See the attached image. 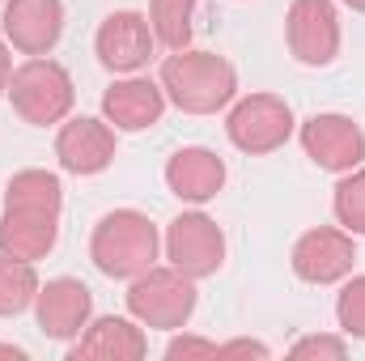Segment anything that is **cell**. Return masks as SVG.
I'll return each mask as SVG.
<instances>
[{
	"mask_svg": "<svg viewBox=\"0 0 365 361\" xmlns=\"http://www.w3.org/2000/svg\"><path fill=\"white\" fill-rule=\"evenodd\" d=\"M9 77H13V56H9V39L0 34V93L9 90Z\"/></svg>",
	"mask_w": 365,
	"mask_h": 361,
	"instance_id": "cell-26",
	"label": "cell"
},
{
	"mask_svg": "<svg viewBox=\"0 0 365 361\" xmlns=\"http://www.w3.org/2000/svg\"><path fill=\"white\" fill-rule=\"evenodd\" d=\"M93 51H98V64L115 77L140 73L158 51V34L149 26V13H136V9L106 13L98 34H93Z\"/></svg>",
	"mask_w": 365,
	"mask_h": 361,
	"instance_id": "cell-7",
	"label": "cell"
},
{
	"mask_svg": "<svg viewBox=\"0 0 365 361\" xmlns=\"http://www.w3.org/2000/svg\"><path fill=\"white\" fill-rule=\"evenodd\" d=\"M56 243H60V217L30 213V208H4L0 213V255L38 264L56 251Z\"/></svg>",
	"mask_w": 365,
	"mask_h": 361,
	"instance_id": "cell-17",
	"label": "cell"
},
{
	"mask_svg": "<svg viewBox=\"0 0 365 361\" xmlns=\"http://www.w3.org/2000/svg\"><path fill=\"white\" fill-rule=\"evenodd\" d=\"M9 102L13 111L34 123V128H51V123H64L73 115V102H77V86H73V73L51 60V56H26L13 77H9Z\"/></svg>",
	"mask_w": 365,
	"mask_h": 361,
	"instance_id": "cell-3",
	"label": "cell"
},
{
	"mask_svg": "<svg viewBox=\"0 0 365 361\" xmlns=\"http://www.w3.org/2000/svg\"><path fill=\"white\" fill-rule=\"evenodd\" d=\"M166 357L170 361H191V357H217V340H204V336H187L175 332L170 345H166Z\"/></svg>",
	"mask_w": 365,
	"mask_h": 361,
	"instance_id": "cell-24",
	"label": "cell"
},
{
	"mask_svg": "<svg viewBox=\"0 0 365 361\" xmlns=\"http://www.w3.org/2000/svg\"><path fill=\"white\" fill-rule=\"evenodd\" d=\"M217 357H259V361H268L272 349H268L264 340H225V345H217Z\"/></svg>",
	"mask_w": 365,
	"mask_h": 361,
	"instance_id": "cell-25",
	"label": "cell"
},
{
	"mask_svg": "<svg viewBox=\"0 0 365 361\" xmlns=\"http://www.w3.org/2000/svg\"><path fill=\"white\" fill-rule=\"evenodd\" d=\"M166 115V90L149 77H119L102 93V119L115 132H145L153 123H162Z\"/></svg>",
	"mask_w": 365,
	"mask_h": 361,
	"instance_id": "cell-14",
	"label": "cell"
},
{
	"mask_svg": "<svg viewBox=\"0 0 365 361\" xmlns=\"http://www.w3.org/2000/svg\"><path fill=\"white\" fill-rule=\"evenodd\" d=\"M4 208H30V213H64V183L51 171H17L4 187Z\"/></svg>",
	"mask_w": 365,
	"mask_h": 361,
	"instance_id": "cell-18",
	"label": "cell"
},
{
	"mask_svg": "<svg viewBox=\"0 0 365 361\" xmlns=\"http://www.w3.org/2000/svg\"><path fill=\"white\" fill-rule=\"evenodd\" d=\"M149 353V336L136 319L102 315L68 345V361H140Z\"/></svg>",
	"mask_w": 365,
	"mask_h": 361,
	"instance_id": "cell-15",
	"label": "cell"
},
{
	"mask_svg": "<svg viewBox=\"0 0 365 361\" xmlns=\"http://www.w3.org/2000/svg\"><path fill=\"white\" fill-rule=\"evenodd\" d=\"M195 280L179 268H153L128 280V315L153 332H182L195 315Z\"/></svg>",
	"mask_w": 365,
	"mask_h": 361,
	"instance_id": "cell-4",
	"label": "cell"
},
{
	"mask_svg": "<svg viewBox=\"0 0 365 361\" xmlns=\"http://www.w3.org/2000/svg\"><path fill=\"white\" fill-rule=\"evenodd\" d=\"M293 132H297V119H293V106L280 93H247L225 115L230 145L242 149V153H251V158H264V153L284 149Z\"/></svg>",
	"mask_w": 365,
	"mask_h": 361,
	"instance_id": "cell-5",
	"label": "cell"
},
{
	"mask_svg": "<svg viewBox=\"0 0 365 361\" xmlns=\"http://www.w3.org/2000/svg\"><path fill=\"white\" fill-rule=\"evenodd\" d=\"M93 319V293L90 285H81L77 276H56L47 285H38L34 298V323L47 340H64L73 345Z\"/></svg>",
	"mask_w": 365,
	"mask_h": 361,
	"instance_id": "cell-10",
	"label": "cell"
},
{
	"mask_svg": "<svg viewBox=\"0 0 365 361\" xmlns=\"http://www.w3.org/2000/svg\"><path fill=\"white\" fill-rule=\"evenodd\" d=\"M340 4H349L353 13H365V0H340Z\"/></svg>",
	"mask_w": 365,
	"mask_h": 361,
	"instance_id": "cell-28",
	"label": "cell"
},
{
	"mask_svg": "<svg viewBox=\"0 0 365 361\" xmlns=\"http://www.w3.org/2000/svg\"><path fill=\"white\" fill-rule=\"evenodd\" d=\"M289 357H349V336H302L289 345Z\"/></svg>",
	"mask_w": 365,
	"mask_h": 361,
	"instance_id": "cell-23",
	"label": "cell"
},
{
	"mask_svg": "<svg viewBox=\"0 0 365 361\" xmlns=\"http://www.w3.org/2000/svg\"><path fill=\"white\" fill-rule=\"evenodd\" d=\"M284 39L297 64L306 68H327L340 56V13L331 0H293L284 17Z\"/></svg>",
	"mask_w": 365,
	"mask_h": 361,
	"instance_id": "cell-9",
	"label": "cell"
},
{
	"mask_svg": "<svg viewBox=\"0 0 365 361\" xmlns=\"http://www.w3.org/2000/svg\"><path fill=\"white\" fill-rule=\"evenodd\" d=\"M0 357H17V361H26V349H17V345H0Z\"/></svg>",
	"mask_w": 365,
	"mask_h": 361,
	"instance_id": "cell-27",
	"label": "cell"
},
{
	"mask_svg": "<svg viewBox=\"0 0 365 361\" xmlns=\"http://www.w3.org/2000/svg\"><path fill=\"white\" fill-rule=\"evenodd\" d=\"M225 175H230L225 162L212 149H204V145H182L179 153L166 162V187H170V195H179L182 204L217 200L221 187H225Z\"/></svg>",
	"mask_w": 365,
	"mask_h": 361,
	"instance_id": "cell-16",
	"label": "cell"
},
{
	"mask_svg": "<svg viewBox=\"0 0 365 361\" xmlns=\"http://www.w3.org/2000/svg\"><path fill=\"white\" fill-rule=\"evenodd\" d=\"M297 141L306 149V158L319 171L331 175H349L365 162V132L357 119L340 115V111H319L297 128Z\"/></svg>",
	"mask_w": 365,
	"mask_h": 361,
	"instance_id": "cell-8",
	"label": "cell"
},
{
	"mask_svg": "<svg viewBox=\"0 0 365 361\" xmlns=\"http://www.w3.org/2000/svg\"><path fill=\"white\" fill-rule=\"evenodd\" d=\"M289 264L297 272V280H306V285H340L344 276H353L357 243H353L349 230L319 225V230H306V234L293 243Z\"/></svg>",
	"mask_w": 365,
	"mask_h": 361,
	"instance_id": "cell-11",
	"label": "cell"
},
{
	"mask_svg": "<svg viewBox=\"0 0 365 361\" xmlns=\"http://www.w3.org/2000/svg\"><path fill=\"white\" fill-rule=\"evenodd\" d=\"M336 323L349 340H365V276H344L336 298Z\"/></svg>",
	"mask_w": 365,
	"mask_h": 361,
	"instance_id": "cell-22",
	"label": "cell"
},
{
	"mask_svg": "<svg viewBox=\"0 0 365 361\" xmlns=\"http://www.w3.org/2000/svg\"><path fill=\"white\" fill-rule=\"evenodd\" d=\"M200 0H149V26L158 34L162 47L182 51L191 47V17H195Z\"/></svg>",
	"mask_w": 365,
	"mask_h": 361,
	"instance_id": "cell-20",
	"label": "cell"
},
{
	"mask_svg": "<svg viewBox=\"0 0 365 361\" xmlns=\"http://www.w3.org/2000/svg\"><path fill=\"white\" fill-rule=\"evenodd\" d=\"M162 251L170 260V268H179L191 280H208L225 264V234L208 213H179L166 225Z\"/></svg>",
	"mask_w": 365,
	"mask_h": 361,
	"instance_id": "cell-6",
	"label": "cell"
},
{
	"mask_svg": "<svg viewBox=\"0 0 365 361\" xmlns=\"http://www.w3.org/2000/svg\"><path fill=\"white\" fill-rule=\"evenodd\" d=\"M162 255V234L140 208H115L106 213L90 234V260L93 268L110 280H132L149 272Z\"/></svg>",
	"mask_w": 365,
	"mask_h": 361,
	"instance_id": "cell-2",
	"label": "cell"
},
{
	"mask_svg": "<svg viewBox=\"0 0 365 361\" xmlns=\"http://www.w3.org/2000/svg\"><path fill=\"white\" fill-rule=\"evenodd\" d=\"M331 213H336L340 230H349L353 238L365 234V162L357 171L340 175L336 191H331Z\"/></svg>",
	"mask_w": 365,
	"mask_h": 361,
	"instance_id": "cell-21",
	"label": "cell"
},
{
	"mask_svg": "<svg viewBox=\"0 0 365 361\" xmlns=\"http://www.w3.org/2000/svg\"><path fill=\"white\" fill-rule=\"evenodd\" d=\"M0 30L21 56H51L64 39V0H4Z\"/></svg>",
	"mask_w": 365,
	"mask_h": 361,
	"instance_id": "cell-13",
	"label": "cell"
},
{
	"mask_svg": "<svg viewBox=\"0 0 365 361\" xmlns=\"http://www.w3.org/2000/svg\"><path fill=\"white\" fill-rule=\"evenodd\" d=\"M158 86L166 90V102H175L182 115H217L238 98V68L217 51L182 47L162 60Z\"/></svg>",
	"mask_w": 365,
	"mask_h": 361,
	"instance_id": "cell-1",
	"label": "cell"
},
{
	"mask_svg": "<svg viewBox=\"0 0 365 361\" xmlns=\"http://www.w3.org/2000/svg\"><path fill=\"white\" fill-rule=\"evenodd\" d=\"M38 272L26 260H13V255H0V319H17L34 306L38 298Z\"/></svg>",
	"mask_w": 365,
	"mask_h": 361,
	"instance_id": "cell-19",
	"label": "cell"
},
{
	"mask_svg": "<svg viewBox=\"0 0 365 361\" xmlns=\"http://www.w3.org/2000/svg\"><path fill=\"white\" fill-rule=\"evenodd\" d=\"M56 162H60V171H68L77 179L102 175L115 162V128L93 115L64 119L56 132Z\"/></svg>",
	"mask_w": 365,
	"mask_h": 361,
	"instance_id": "cell-12",
	"label": "cell"
}]
</instances>
